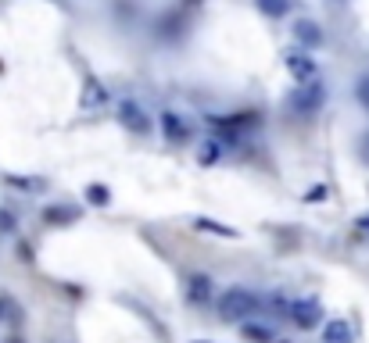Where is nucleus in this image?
<instances>
[{"label":"nucleus","instance_id":"nucleus-23","mask_svg":"<svg viewBox=\"0 0 369 343\" xmlns=\"http://www.w3.org/2000/svg\"><path fill=\"white\" fill-rule=\"evenodd\" d=\"M11 343H18V340H11Z\"/></svg>","mask_w":369,"mask_h":343},{"label":"nucleus","instance_id":"nucleus-22","mask_svg":"<svg viewBox=\"0 0 369 343\" xmlns=\"http://www.w3.org/2000/svg\"><path fill=\"white\" fill-rule=\"evenodd\" d=\"M4 311H8V304H4V300H0V318H4Z\"/></svg>","mask_w":369,"mask_h":343},{"label":"nucleus","instance_id":"nucleus-13","mask_svg":"<svg viewBox=\"0 0 369 343\" xmlns=\"http://www.w3.org/2000/svg\"><path fill=\"white\" fill-rule=\"evenodd\" d=\"M87 201H90V204H97V207H105V204L111 201V193H108V186L90 183V186H87Z\"/></svg>","mask_w":369,"mask_h":343},{"label":"nucleus","instance_id":"nucleus-15","mask_svg":"<svg viewBox=\"0 0 369 343\" xmlns=\"http://www.w3.org/2000/svg\"><path fill=\"white\" fill-rule=\"evenodd\" d=\"M75 211H65V207H47V222H72Z\"/></svg>","mask_w":369,"mask_h":343},{"label":"nucleus","instance_id":"nucleus-9","mask_svg":"<svg viewBox=\"0 0 369 343\" xmlns=\"http://www.w3.org/2000/svg\"><path fill=\"white\" fill-rule=\"evenodd\" d=\"M352 340H355V333L344 318H334L323 326V343H352Z\"/></svg>","mask_w":369,"mask_h":343},{"label":"nucleus","instance_id":"nucleus-20","mask_svg":"<svg viewBox=\"0 0 369 343\" xmlns=\"http://www.w3.org/2000/svg\"><path fill=\"white\" fill-rule=\"evenodd\" d=\"M362 154H366V161H369V133L362 136Z\"/></svg>","mask_w":369,"mask_h":343},{"label":"nucleus","instance_id":"nucleus-11","mask_svg":"<svg viewBox=\"0 0 369 343\" xmlns=\"http://www.w3.org/2000/svg\"><path fill=\"white\" fill-rule=\"evenodd\" d=\"M240 333H244V340H251V343H276V329L258 326V322H244Z\"/></svg>","mask_w":369,"mask_h":343},{"label":"nucleus","instance_id":"nucleus-16","mask_svg":"<svg viewBox=\"0 0 369 343\" xmlns=\"http://www.w3.org/2000/svg\"><path fill=\"white\" fill-rule=\"evenodd\" d=\"M18 229V219L11 211H0V232H15Z\"/></svg>","mask_w":369,"mask_h":343},{"label":"nucleus","instance_id":"nucleus-1","mask_svg":"<svg viewBox=\"0 0 369 343\" xmlns=\"http://www.w3.org/2000/svg\"><path fill=\"white\" fill-rule=\"evenodd\" d=\"M258 311H262V297L251 293V290H244V286H233V290H226L219 297V315L226 322H248Z\"/></svg>","mask_w":369,"mask_h":343},{"label":"nucleus","instance_id":"nucleus-10","mask_svg":"<svg viewBox=\"0 0 369 343\" xmlns=\"http://www.w3.org/2000/svg\"><path fill=\"white\" fill-rule=\"evenodd\" d=\"M194 229L197 232H208V236H222V240H237V236H240L233 225H222L215 219H194Z\"/></svg>","mask_w":369,"mask_h":343},{"label":"nucleus","instance_id":"nucleus-19","mask_svg":"<svg viewBox=\"0 0 369 343\" xmlns=\"http://www.w3.org/2000/svg\"><path fill=\"white\" fill-rule=\"evenodd\" d=\"M215 158H219V147H204L201 150V165H212Z\"/></svg>","mask_w":369,"mask_h":343},{"label":"nucleus","instance_id":"nucleus-21","mask_svg":"<svg viewBox=\"0 0 369 343\" xmlns=\"http://www.w3.org/2000/svg\"><path fill=\"white\" fill-rule=\"evenodd\" d=\"M359 225H362V229H369V214H366V219H359Z\"/></svg>","mask_w":369,"mask_h":343},{"label":"nucleus","instance_id":"nucleus-2","mask_svg":"<svg viewBox=\"0 0 369 343\" xmlns=\"http://www.w3.org/2000/svg\"><path fill=\"white\" fill-rule=\"evenodd\" d=\"M323 104H326V86H323V82L309 79V82L294 86V93H291V107H294L298 115H316Z\"/></svg>","mask_w":369,"mask_h":343},{"label":"nucleus","instance_id":"nucleus-6","mask_svg":"<svg viewBox=\"0 0 369 343\" xmlns=\"http://www.w3.org/2000/svg\"><path fill=\"white\" fill-rule=\"evenodd\" d=\"M294 39L301 43L305 50H316V47H323V29L316 26L312 18H298L294 21Z\"/></svg>","mask_w":369,"mask_h":343},{"label":"nucleus","instance_id":"nucleus-17","mask_svg":"<svg viewBox=\"0 0 369 343\" xmlns=\"http://www.w3.org/2000/svg\"><path fill=\"white\" fill-rule=\"evenodd\" d=\"M305 201H309V204H319V201H326V186H312L309 193H305Z\"/></svg>","mask_w":369,"mask_h":343},{"label":"nucleus","instance_id":"nucleus-18","mask_svg":"<svg viewBox=\"0 0 369 343\" xmlns=\"http://www.w3.org/2000/svg\"><path fill=\"white\" fill-rule=\"evenodd\" d=\"M355 93H359V100L369 107V75H366V79H359V90H355Z\"/></svg>","mask_w":369,"mask_h":343},{"label":"nucleus","instance_id":"nucleus-5","mask_svg":"<svg viewBox=\"0 0 369 343\" xmlns=\"http://www.w3.org/2000/svg\"><path fill=\"white\" fill-rule=\"evenodd\" d=\"M187 297L194 300V304H212V297H215V283L204 272H194L187 279Z\"/></svg>","mask_w":369,"mask_h":343},{"label":"nucleus","instance_id":"nucleus-14","mask_svg":"<svg viewBox=\"0 0 369 343\" xmlns=\"http://www.w3.org/2000/svg\"><path fill=\"white\" fill-rule=\"evenodd\" d=\"M90 100H93V104L105 100V90H100V82H97V79H90V82H87V97H83V104H90Z\"/></svg>","mask_w":369,"mask_h":343},{"label":"nucleus","instance_id":"nucleus-12","mask_svg":"<svg viewBox=\"0 0 369 343\" xmlns=\"http://www.w3.org/2000/svg\"><path fill=\"white\" fill-rule=\"evenodd\" d=\"M291 8H294V0H258V11L269 18H283Z\"/></svg>","mask_w":369,"mask_h":343},{"label":"nucleus","instance_id":"nucleus-4","mask_svg":"<svg viewBox=\"0 0 369 343\" xmlns=\"http://www.w3.org/2000/svg\"><path fill=\"white\" fill-rule=\"evenodd\" d=\"M291 322H294V326H301V329H316L319 322H323V308H319V300H312V297L294 300V308H291Z\"/></svg>","mask_w":369,"mask_h":343},{"label":"nucleus","instance_id":"nucleus-3","mask_svg":"<svg viewBox=\"0 0 369 343\" xmlns=\"http://www.w3.org/2000/svg\"><path fill=\"white\" fill-rule=\"evenodd\" d=\"M118 122H122V129H129L133 136H147L151 133V115L143 111L136 100H122L118 104Z\"/></svg>","mask_w":369,"mask_h":343},{"label":"nucleus","instance_id":"nucleus-7","mask_svg":"<svg viewBox=\"0 0 369 343\" xmlns=\"http://www.w3.org/2000/svg\"><path fill=\"white\" fill-rule=\"evenodd\" d=\"M161 129H165V140H169V143H183V140H190V125L183 122L176 111H165V115H161Z\"/></svg>","mask_w":369,"mask_h":343},{"label":"nucleus","instance_id":"nucleus-8","mask_svg":"<svg viewBox=\"0 0 369 343\" xmlns=\"http://www.w3.org/2000/svg\"><path fill=\"white\" fill-rule=\"evenodd\" d=\"M287 68L294 72V79L309 82V79L316 75V61L309 57V50H291V57H287Z\"/></svg>","mask_w":369,"mask_h":343}]
</instances>
